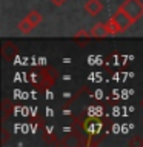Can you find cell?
<instances>
[{"instance_id": "obj_1", "label": "cell", "mask_w": 143, "mask_h": 147, "mask_svg": "<svg viewBox=\"0 0 143 147\" xmlns=\"http://www.w3.org/2000/svg\"><path fill=\"white\" fill-rule=\"evenodd\" d=\"M118 9H122L123 12H126L134 22L140 20L143 17V2L142 0H125V2L120 5Z\"/></svg>"}, {"instance_id": "obj_2", "label": "cell", "mask_w": 143, "mask_h": 147, "mask_svg": "<svg viewBox=\"0 0 143 147\" xmlns=\"http://www.w3.org/2000/svg\"><path fill=\"white\" fill-rule=\"evenodd\" d=\"M111 20L114 22V25H115V28H117L118 34H120V32H123V31H126V29H129V28L132 26V23H136L126 12H123L122 9H117V12L112 14Z\"/></svg>"}, {"instance_id": "obj_3", "label": "cell", "mask_w": 143, "mask_h": 147, "mask_svg": "<svg viewBox=\"0 0 143 147\" xmlns=\"http://www.w3.org/2000/svg\"><path fill=\"white\" fill-rule=\"evenodd\" d=\"M85 11L89 14L91 17H95L103 11V3L100 0H88L85 3Z\"/></svg>"}, {"instance_id": "obj_4", "label": "cell", "mask_w": 143, "mask_h": 147, "mask_svg": "<svg viewBox=\"0 0 143 147\" xmlns=\"http://www.w3.org/2000/svg\"><path fill=\"white\" fill-rule=\"evenodd\" d=\"M89 32H91V37H94V38H103V37H109L111 35L106 23H95Z\"/></svg>"}, {"instance_id": "obj_5", "label": "cell", "mask_w": 143, "mask_h": 147, "mask_svg": "<svg viewBox=\"0 0 143 147\" xmlns=\"http://www.w3.org/2000/svg\"><path fill=\"white\" fill-rule=\"evenodd\" d=\"M26 17H28V20H29L34 26H39L40 23L43 22V16H42V14H40L39 11H31Z\"/></svg>"}, {"instance_id": "obj_6", "label": "cell", "mask_w": 143, "mask_h": 147, "mask_svg": "<svg viewBox=\"0 0 143 147\" xmlns=\"http://www.w3.org/2000/svg\"><path fill=\"white\" fill-rule=\"evenodd\" d=\"M34 25H32V23L28 20V17L26 18H23V20L18 23V29H20V32H23V34H29V32L34 29Z\"/></svg>"}, {"instance_id": "obj_7", "label": "cell", "mask_w": 143, "mask_h": 147, "mask_svg": "<svg viewBox=\"0 0 143 147\" xmlns=\"http://www.w3.org/2000/svg\"><path fill=\"white\" fill-rule=\"evenodd\" d=\"M51 2H52L55 6H62V5H65V3L68 2V0H51Z\"/></svg>"}, {"instance_id": "obj_8", "label": "cell", "mask_w": 143, "mask_h": 147, "mask_svg": "<svg viewBox=\"0 0 143 147\" xmlns=\"http://www.w3.org/2000/svg\"><path fill=\"white\" fill-rule=\"evenodd\" d=\"M88 37V35H91V32H86V31H78L77 34H76V37Z\"/></svg>"}]
</instances>
